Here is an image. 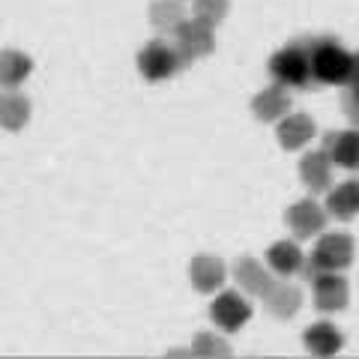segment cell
I'll return each mask as SVG.
<instances>
[{"label": "cell", "mask_w": 359, "mask_h": 359, "mask_svg": "<svg viewBox=\"0 0 359 359\" xmlns=\"http://www.w3.org/2000/svg\"><path fill=\"white\" fill-rule=\"evenodd\" d=\"M330 141H332L335 162L344 165V168L359 165V132H344V135H339V138H330Z\"/></svg>", "instance_id": "obj_7"}, {"label": "cell", "mask_w": 359, "mask_h": 359, "mask_svg": "<svg viewBox=\"0 0 359 359\" xmlns=\"http://www.w3.org/2000/svg\"><path fill=\"white\" fill-rule=\"evenodd\" d=\"M278 90H269V93H264V99H257V111H261L264 117H276V111H282L287 102L282 96H276Z\"/></svg>", "instance_id": "obj_13"}, {"label": "cell", "mask_w": 359, "mask_h": 359, "mask_svg": "<svg viewBox=\"0 0 359 359\" xmlns=\"http://www.w3.org/2000/svg\"><path fill=\"white\" fill-rule=\"evenodd\" d=\"M212 318H216L222 327H228V330H233V327H240V323L249 318V306L240 299V297H233V294H228V297H222L216 306H212Z\"/></svg>", "instance_id": "obj_6"}, {"label": "cell", "mask_w": 359, "mask_h": 359, "mask_svg": "<svg viewBox=\"0 0 359 359\" xmlns=\"http://www.w3.org/2000/svg\"><path fill=\"white\" fill-rule=\"evenodd\" d=\"M30 117V102L21 93H0V126L21 129Z\"/></svg>", "instance_id": "obj_5"}, {"label": "cell", "mask_w": 359, "mask_h": 359, "mask_svg": "<svg viewBox=\"0 0 359 359\" xmlns=\"http://www.w3.org/2000/svg\"><path fill=\"white\" fill-rule=\"evenodd\" d=\"M33 63L27 54L21 51H0V84L4 87H18L30 75Z\"/></svg>", "instance_id": "obj_4"}, {"label": "cell", "mask_w": 359, "mask_h": 359, "mask_svg": "<svg viewBox=\"0 0 359 359\" xmlns=\"http://www.w3.org/2000/svg\"><path fill=\"white\" fill-rule=\"evenodd\" d=\"M320 210L318 207H311V204H299L294 212H290V224L299 231V233H309V231H318L320 228Z\"/></svg>", "instance_id": "obj_9"}, {"label": "cell", "mask_w": 359, "mask_h": 359, "mask_svg": "<svg viewBox=\"0 0 359 359\" xmlns=\"http://www.w3.org/2000/svg\"><path fill=\"white\" fill-rule=\"evenodd\" d=\"M204 266H207V273L204 276H201V273H195V278H198V287H212V282H216L219 285V278H222V266L219 264H212L210 261V257H204Z\"/></svg>", "instance_id": "obj_14"}, {"label": "cell", "mask_w": 359, "mask_h": 359, "mask_svg": "<svg viewBox=\"0 0 359 359\" xmlns=\"http://www.w3.org/2000/svg\"><path fill=\"white\" fill-rule=\"evenodd\" d=\"M351 78H356V87H359V60H353V75Z\"/></svg>", "instance_id": "obj_15"}, {"label": "cell", "mask_w": 359, "mask_h": 359, "mask_svg": "<svg viewBox=\"0 0 359 359\" xmlns=\"http://www.w3.org/2000/svg\"><path fill=\"white\" fill-rule=\"evenodd\" d=\"M273 75H276L282 84L299 87V84L309 81V75H311V60H309L302 51L287 48V51H282V54H278V57L273 60Z\"/></svg>", "instance_id": "obj_2"}, {"label": "cell", "mask_w": 359, "mask_h": 359, "mask_svg": "<svg viewBox=\"0 0 359 359\" xmlns=\"http://www.w3.org/2000/svg\"><path fill=\"white\" fill-rule=\"evenodd\" d=\"M332 212L341 219H351L353 212H359V183H344L341 189H335L332 195Z\"/></svg>", "instance_id": "obj_8"}, {"label": "cell", "mask_w": 359, "mask_h": 359, "mask_svg": "<svg viewBox=\"0 0 359 359\" xmlns=\"http://www.w3.org/2000/svg\"><path fill=\"white\" fill-rule=\"evenodd\" d=\"M351 240L344 237V233H335V240H327L320 245V255H330V257H335V266H344V264H351Z\"/></svg>", "instance_id": "obj_10"}, {"label": "cell", "mask_w": 359, "mask_h": 359, "mask_svg": "<svg viewBox=\"0 0 359 359\" xmlns=\"http://www.w3.org/2000/svg\"><path fill=\"white\" fill-rule=\"evenodd\" d=\"M174 66H177V57H174V51L168 48L165 42H153L150 48L141 54V72H147L150 78L171 75Z\"/></svg>", "instance_id": "obj_3"}, {"label": "cell", "mask_w": 359, "mask_h": 359, "mask_svg": "<svg viewBox=\"0 0 359 359\" xmlns=\"http://www.w3.org/2000/svg\"><path fill=\"white\" fill-rule=\"evenodd\" d=\"M309 60H311V72L327 84H344V81H351V75H353V57L332 42L318 45Z\"/></svg>", "instance_id": "obj_1"}, {"label": "cell", "mask_w": 359, "mask_h": 359, "mask_svg": "<svg viewBox=\"0 0 359 359\" xmlns=\"http://www.w3.org/2000/svg\"><path fill=\"white\" fill-rule=\"evenodd\" d=\"M309 135H311V126H309V120H302V117L287 120V126L282 129V138H285L287 147H299Z\"/></svg>", "instance_id": "obj_11"}, {"label": "cell", "mask_w": 359, "mask_h": 359, "mask_svg": "<svg viewBox=\"0 0 359 359\" xmlns=\"http://www.w3.org/2000/svg\"><path fill=\"white\" fill-rule=\"evenodd\" d=\"M273 266L282 269V273H294V269L299 266V252L294 249V245H276L273 249Z\"/></svg>", "instance_id": "obj_12"}]
</instances>
